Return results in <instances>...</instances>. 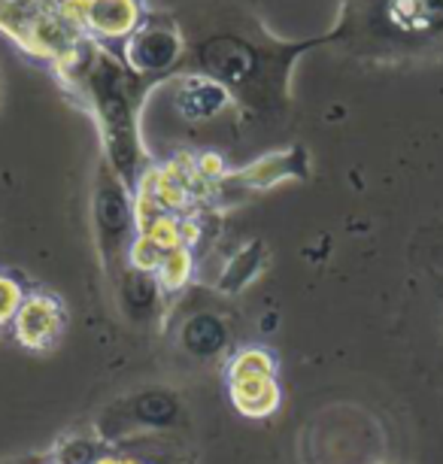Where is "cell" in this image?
<instances>
[{"label":"cell","instance_id":"277c9868","mask_svg":"<svg viewBox=\"0 0 443 464\" xmlns=\"http://www.w3.org/2000/svg\"><path fill=\"white\" fill-rule=\"evenodd\" d=\"M173 103H177V110L182 112V119L207 121L225 110L228 94H225L222 85H216L210 80H182L177 94H173Z\"/></svg>","mask_w":443,"mask_h":464},{"label":"cell","instance_id":"52a82bcc","mask_svg":"<svg viewBox=\"0 0 443 464\" xmlns=\"http://www.w3.org/2000/svg\"><path fill=\"white\" fill-rule=\"evenodd\" d=\"M22 301H24L22 288L15 285L10 276H0V325H4V322H10V319H15V313H19Z\"/></svg>","mask_w":443,"mask_h":464},{"label":"cell","instance_id":"3957f363","mask_svg":"<svg viewBox=\"0 0 443 464\" xmlns=\"http://www.w3.org/2000/svg\"><path fill=\"white\" fill-rule=\"evenodd\" d=\"M15 337L28 349H46L64 331V306L52 295H28L13 319Z\"/></svg>","mask_w":443,"mask_h":464},{"label":"cell","instance_id":"5b68a950","mask_svg":"<svg viewBox=\"0 0 443 464\" xmlns=\"http://www.w3.org/2000/svg\"><path fill=\"white\" fill-rule=\"evenodd\" d=\"M265 258H267V252L262 243H249L246 249L237 252L228 265H225V270L219 274V279H216V288H219L222 295H237L243 292L252 279H258V274L265 270Z\"/></svg>","mask_w":443,"mask_h":464},{"label":"cell","instance_id":"8992f818","mask_svg":"<svg viewBox=\"0 0 443 464\" xmlns=\"http://www.w3.org/2000/svg\"><path fill=\"white\" fill-rule=\"evenodd\" d=\"M179 43L173 37V31H143L140 37L134 40L131 46V58L140 70H161L168 67L173 58H177Z\"/></svg>","mask_w":443,"mask_h":464},{"label":"cell","instance_id":"7a4b0ae2","mask_svg":"<svg viewBox=\"0 0 443 464\" xmlns=\"http://www.w3.org/2000/svg\"><path fill=\"white\" fill-rule=\"evenodd\" d=\"M231 398L240 413L262 419L280 407V389L274 382V362L262 349H243L231 364Z\"/></svg>","mask_w":443,"mask_h":464},{"label":"cell","instance_id":"6da1fadb","mask_svg":"<svg viewBox=\"0 0 443 464\" xmlns=\"http://www.w3.org/2000/svg\"><path fill=\"white\" fill-rule=\"evenodd\" d=\"M98 198H94V231H98V249L107 274L121 276L128 270V252H131V204L121 191L119 179L110 170H101Z\"/></svg>","mask_w":443,"mask_h":464}]
</instances>
